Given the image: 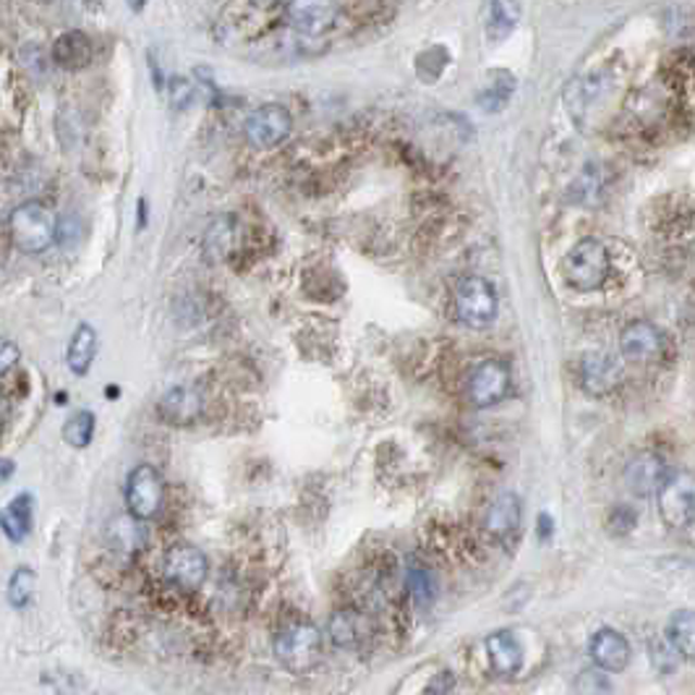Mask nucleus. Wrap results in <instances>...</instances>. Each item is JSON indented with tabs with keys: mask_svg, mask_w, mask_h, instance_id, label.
Segmentation results:
<instances>
[{
	"mask_svg": "<svg viewBox=\"0 0 695 695\" xmlns=\"http://www.w3.org/2000/svg\"><path fill=\"white\" fill-rule=\"evenodd\" d=\"M667 638L674 646L682 659L695 661V612L680 609L669 617L667 622Z\"/></svg>",
	"mask_w": 695,
	"mask_h": 695,
	"instance_id": "nucleus-22",
	"label": "nucleus"
},
{
	"mask_svg": "<svg viewBox=\"0 0 695 695\" xmlns=\"http://www.w3.org/2000/svg\"><path fill=\"white\" fill-rule=\"evenodd\" d=\"M665 340L651 322H633L622 330L620 353L630 363H651L659 359Z\"/></svg>",
	"mask_w": 695,
	"mask_h": 695,
	"instance_id": "nucleus-12",
	"label": "nucleus"
},
{
	"mask_svg": "<svg viewBox=\"0 0 695 695\" xmlns=\"http://www.w3.org/2000/svg\"><path fill=\"white\" fill-rule=\"evenodd\" d=\"M575 691L578 693H604V691H612V685H609V682L604 680V674H599V672H583L575 682Z\"/></svg>",
	"mask_w": 695,
	"mask_h": 695,
	"instance_id": "nucleus-28",
	"label": "nucleus"
},
{
	"mask_svg": "<svg viewBox=\"0 0 695 695\" xmlns=\"http://www.w3.org/2000/svg\"><path fill=\"white\" fill-rule=\"evenodd\" d=\"M145 3H147V0H128V5H132L134 11H139Z\"/></svg>",
	"mask_w": 695,
	"mask_h": 695,
	"instance_id": "nucleus-32",
	"label": "nucleus"
},
{
	"mask_svg": "<svg viewBox=\"0 0 695 695\" xmlns=\"http://www.w3.org/2000/svg\"><path fill=\"white\" fill-rule=\"evenodd\" d=\"M620 382V367L607 356H588L583 361V387L594 395L609 393Z\"/></svg>",
	"mask_w": 695,
	"mask_h": 695,
	"instance_id": "nucleus-20",
	"label": "nucleus"
},
{
	"mask_svg": "<svg viewBox=\"0 0 695 695\" xmlns=\"http://www.w3.org/2000/svg\"><path fill=\"white\" fill-rule=\"evenodd\" d=\"M35 588H37V575L32 573V568H16L14 575L9 581V604L22 612L27 609L32 599H35Z\"/></svg>",
	"mask_w": 695,
	"mask_h": 695,
	"instance_id": "nucleus-25",
	"label": "nucleus"
},
{
	"mask_svg": "<svg viewBox=\"0 0 695 695\" xmlns=\"http://www.w3.org/2000/svg\"><path fill=\"white\" fill-rule=\"evenodd\" d=\"M11 473H14V460L5 458V460H3V482H9Z\"/></svg>",
	"mask_w": 695,
	"mask_h": 695,
	"instance_id": "nucleus-31",
	"label": "nucleus"
},
{
	"mask_svg": "<svg viewBox=\"0 0 695 695\" xmlns=\"http://www.w3.org/2000/svg\"><path fill=\"white\" fill-rule=\"evenodd\" d=\"M294 128V115L283 106H262L249 115L244 123L246 139L257 149H272L283 145Z\"/></svg>",
	"mask_w": 695,
	"mask_h": 695,
	"instance_id": "nucleus-8",
	"label": "nucleus"
},
{
	"mask_svg": "<svg viewBox=\"0 0 695 695\" xmlns=\"http://www.w3.org/2000/svg\"><path fill=\"white\" fill-rule=\"evenodd\" d=\"M510 369L505 361L486 359L471 369L466 382V395L476 408H492L510 393Z\"/></svg>",
	"mask_w": 695,
	"mask_h": 695,
	"instance_id": "nucleus-7",
	"label": "nucleus"
},
{
	"mask_svg": "<svg viewBox=\"0 0 695 695\" xmlns=\"http://www.w3.org/2000/svg\"><path fill=\"white\" fill-rule=\"evenodd\" d=\"M591 661L607 674L625 672L630 665V643L622 633H617L612 628H601L599 633L591 638L588 646Z\"/></svg>",
	"mask_w": 695,
	"mask_h": 695,
	"instance_id": "nucleus-13",
	"label": "nucleus"
},
{
	"mask_svg": "<svg viewBox=\"0 0 695 695\" xmlns=\"http://www.w3.org/2000/svg\"><path fill=\"white\" fill-rule=\"evenodd\" d=\"M275 656L277 661L290 672H309L320 661L322 635L320 630L309 622H290L275 635Z\"/></svg>",
	"mask_w": 695,
	"mask_h": 695,
	"instance_id": "nucleus-3",
	"label": "nucleus"
},
{
	"mask_svg": "<svg viewBox=\"0 0 695 695\" xmlns=\"http://www.w3.org/2000/svg\"><path fill=\"white\" fill-rule=\"evenodd\" d=\"M330 635H333L335 646L348 648H359L363 641L369 638V622L361 612H353V609H346V612H337L333 620H330Z\"/></svg>",
	"mask_w": 695,
	"mask_h": 695,
	"instance_id": "nucleus-17",
	"label": "nucleus"
},
{
	"mask_svg": "<svg viewBox=\"0 0 695 695\" xmlns=\"http://www.w3.org/2000/svg\"><path fill=\"white\" fill-rule=\"evenodd\" d=\"M518 18H521V11H518L516 0H495L492 3V16H489V27L495 35H508V32L516 27Z\"/></svg>",
	"mask_w": 695,
	"mask_h": 695,
	"instance_id": "nucleus-26",
	"label": "nucleus"
},
{
	"mask_svg": "<svg viewBox=\"0 0 695 695\" xmlns=\"http://www.w3.org/2000/svg\"><path fill=\"white\" fill-rule=\"evenodd\" d=\"M669 476L665 460L656 458L651 452L635 455L625 469V484L630 486V492L638 497H648L659 492V486L665 484V479Z\"/></svg>",
	"mask_w": 695,
	"mask_h": 695,
	"instance_id": "nucleus-15",
	"label": "nucleus"
},
{
	"mask_svg": "<svg viewBox=\"0 0 695 695\" xmlns=\"http://www.w3.org/2000/svg\"><path fill=\"white\" fill-rule=\"evenodd\" d=\"M455 314L473 330L489 327L497 320V290L484 277H466L455 290Z\"/></svg>",
	"mask_w": 695,
	"mask_h": 695,
	"instance_id": "nucleus-5",
	"label": "nucleus"
},
{
	"mask_svg": "<svg viewBox=\"0 0 695 695\" xmlns=\"http://www.w3.org/2000/svg\"><path fill=\"white\" fill-rule=\"evenodd\" d=\"M204 413V398L194 387H173L158 402V415L171 426H191Z\"/></svg>",
	"mask_w": 695,
	"mask_h": 695,
	"instance_id": "nucleus-11",
	"label": "nucleus"
},
{
	"mask_svg": "<svg viewBox=\"0 0 695 695\" xmlns=\"http://www.w3.org/2000/svg\"><path fill=\"white\" fill-rule=\"evenodd\" d=\"M609 270H612V262H609V249L596 238H583L578 241L573 249L568 251L562 259V277L570 288L588 290L601 288L607 283Z\"/></svg>",
	"mask_w": 695,
	"mask_h": 695,
	"instance_id": "nucleus-2",
	"label": "nucleus"
},
{
	"mask_svg": "<svg viewBox=\"0 0 695 695\" xmlns=\"http://www.w3.org/2000/svg\"><path fill=\"white\" fill-rule=\"evenodd\" d=\"M18 359H22L18 348L11 340H5L3 348H0V372H3V380L11 374V369L18 367Z\"/></svg>",
	"mask_w": 695,
	"mask_h": 695,
	"instance_id": "nucleus-29",
	"label": "nucleus"
},
{
	"mask_svg": "<svg viewBox=\"0 0 695 695\" xmlns=\"http://www.w3.org/2000/svg\"><path fill=\"white\" fill-rule=\"evenodd\" d=\"M32 516H35V502L32 495H18L9 508L3 510V531L14 544L27 542L32 534Z\"/></svg>",
	"mask_w": 695,
	"mask_h": 695,
	"instance_id": "nucleus-21",
	"label": "nucleus"
},
{
	"mask_svg": "<svg viewBox=\"0 0 695 695\" xmlns=\"http://www.w3.org/2000/svg\"><path fill=\"white\" fill-rule=\"evenodd\" d=\"M53 61L63 69H82L92 61V42L82 32H66L53 45Z\"/></svg>",
	"mask_w": 695,
	"mask_h": 695,
	"instance_id": "nucleus-18",
	"label": "nucleus"
},
{
	"mask_svg": "<svg viewBox=\"0 0 695 695\" xmlns=\"http://www.w3.org/2000/svg\"><path fill=\"white\" fill-rule=\"evenodd\" d=\"M136 518L132 516V521H123V518H119L113 525H110V538L115 542V549L119 551H136L141 547V542H145V536H141V531L136 529Z\"/></svg>",
	"mask_w": 695,
	"mask_h": 695,
	"instance_id": "nucleus-27",
	"label": "nucleus"
},
{
	"mask_svg": "<svg viewBox=\"0 0 695 695\" xmlns=\"http://www.w3.org/2000/svg\"><path fill=\"white\" fill-rule=\"evenodd\" d=\"M659 516L669 529H691L695 523V473L669 471L665 484L656 492Z\"/></svg>",
	"mask_w": 695,
	"mask_h": 695,
	"instance_id": "nucleus-4",
	"label": "nucleus"
},
{
	"mask_svg": "<svg viewBox=\"0 0 695 695\" xmlns=\"http://www.w3.org/2000/svg\"><path fill=\"white\" fill-rule=\"evenodd\" d=\"M207 557L201 555V549L191 547V544H173L171 549L162 557V575L173 583V586L184 591H197L207 578Z\"/></svg>",
	"mask_w": 695,
	"mask_h": 695,
	"instance_id": "nucleus-9",
	"label": "nucleus"
},
{
	"mask_svg": "<svg viewBox=\"0 0 695 695\" xmlns=\"http://www.w3.org/2000/svg\"><path fill=\"white\" fill-rule=\"evenodd\" d=\"M486 654H489V665L499 678L510 680L521 672L523 667V648L516 641V635L508 630H497L486 638Z\"/></svg>",
	"mask_w": 695,
	"mask_h": 695,
	"instance_id": "nucleus-16",
	"label": "nucleus"
},
{
	"mask_svg": "<svg viewBox=\"0 0 695 695\" xmlns=\"http://www.w3.org/2000/svg\"><path fill=\"white\" fill-rule=\"evenodd\" d=\"M521 518H523V505L518 495L512 492H502L492 499V505L486 508L484 516V529L492 538H499V542H508L518 534L521 529Z\"/></svg>",
	"mask_w": 695,
	"mask_h": 695,
	"instance_id": "nucleus-14",
	"label": "nucleus"
},
{
	"mask_svg": "<svg viewBox=\"0 0 695 695\" xmlns=\"http://www.w3.org/2000/svg\"><path fill=\"white\" fill-rule=\"evenodd\" d=\"M11 244L24 255H42L53 246L58 236L55 214L40 201H24L9 218Z\"/></svg>",
	"mask_w": 695,
	"mask_h": 695,
	"instance_id": "nucleus-1",
	"label": "nucleus"
},
{
	"mask_svg": "<svg viewBox=\"0 0 695 695\" xmlns=\"http://www.w3.org/2000/svg\"><path fill=\"white\" fill-rule=\"evenodd\" d=\"M95 413L92 411H76L74 415H69V421L63 424V442L74 450H84L89 447V442L95 437Z\"/></svg>",
	"mask_w": 695,
	"mask_h": 695,
	"instance_id": "nucleus-23",
	"label": "nucleus"
},
{
	"mask_svg": "<svg viewBox=\"0 0 695 695\" xmlns=\"http://www.w3.org/2000/svg\"><path fill=\"white\" fill-rule=\"evenodd\" d=\"M455 687L452 674H439V680H434L432 685H426V693H450Z\"/></svg>",
	"mask_w": 695,
	"mask_h": 695,
	"instance_id": "nucleus-30",
	"label": "nucleus"
},
{
	"mask_svg": "<svg viewBox=\"0 0 695 695\" xmlns=\"http://www.w3.org/2000/svg\"><path fill=\"white\" fill-rule=\"evenodd\" d=\"M165 502V484L152 466H136L126 479V508L136 521H152Z\"/></svg>",
	"mask_w": 695,
	"mask_h": 695,
	"instance_id": "nucleus-6",
	"label": "nucleus"
},
{
	"mask_svg": "<svg viewBox=\"0 0 695 695\" xmlns=\"http://www.w3.org/2000/svg\"><path fill=\"white\" fill-rule=\"evenodd\" d=\"M337 0H288L285 18L303 37H320L337 22Z\"/></svg>",
	"mask_w": 695,
	"mask_h": 695,
	"instance_id": "nucleus-10",
	"label": "nucleus"
},
{
	"mask_svg": "<svg viewBox=\"0 0 695 695\" xmlns=\"http://www.w3.org/2000/svg\"><path fill=\"white\" fill-rule=\"evenodd\" d=\"M97 356V333L92 324H79L74 330V337L69 343V353H66V363L69 369L76 376H84L89 372Z\"/></svg>",
	"mask_w": 695,
	"mask_h": 695,
	"instance_id": "nucleus-19",
	"label": "nucleus"
},
{
	"mask_svg": "<svg viewBox=\"0 0 695 695\" xmlns=\"http://www.w3.org/2000/svg\"><path fill=\"white\" fill-rule=\"evenodd\" d=\"M406 586L415 607H429V604L437 599V583H434L432 573H429L426 568H421V564H411V568H408Z\"/></svg>",
	"mask_w": 695,
	"mask_h": 695,
	"instance_id": "nucleus-24",
	"label": "nucleus"
}]
</instances>
